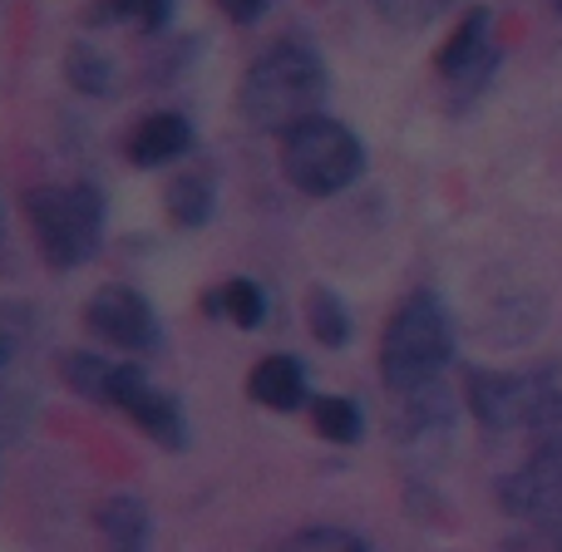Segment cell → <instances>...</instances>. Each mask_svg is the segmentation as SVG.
Instances as JSON below:
<instances>
[{
    "label": "cell",
    "instance_id": "1",
    "mask_svg": "<svg viewBox=\"0 0 562 552\" xmlns=\"http://www.w3.org/2000/svg\"><path fill=\"white\" fill-rule=\"evenodd\" d=\"M326 99V65L301 40H281L257 55L243 75V114L267 134H286Z\"/></svg>",
    "mask_w": 562,
    "mask_h": 552
},
{
    "label": "cell",
    "instance_id": "2",
    "mask_svg": "<svg viewBox=\"0 0 562 552\" xmlns=\"http://www.w3.org/2000/svg\"><path fill=\"white\" fill-rule=\"evenodd\" d=\"M454 356V326H449V311L435 291H415L395 306L380 340V375L390 390L400 395H415L429 390L439 380V370Z\"/></svg>",
    "mask_w": 562,
    "mask_h": 552
},
{
    "label": "cell",
    "instance_id": "3",
    "mask_svg": "<svg viewBox=\"0 0 562 552\" xmlns=\"http://www.w3.org/2000/svg\"><path fill=\"white\" fill-rule=\"evenodd\" d=\"M360 168H366L360 138L326 114H311V119H301L296 128L281 134V173H286V183L306 198L346 193V188L360 178Z\"/></svg>",
    "mask_w": 562,
    "mask_h": 552
},
{
    "label": "cell",
    "instance_id": "4",
    "mask_svg": "<svg viewBox=\"0 0 562 552\" xmlns=\"http://www.w3.org/2000/svg\"><path fill=\"white\" fill-rule=\"evenodd\" d=\"M25 217L35 227V243L49 267L69 272V267L89 262L104 233V198L99 188H35L25 198Z\"/></svg>",
    "mask_w": 562,
    "mask_h": 552
},
{
    "label": "cell",
    "instance_id": "5",
    "mask_svg": "<svg viewBox=\"0 0 562 552\" xmlns=\"http://www.w3.org/2000/svg\"><path fill=\"white\" fill-rule=\"evenodd\" d=\"M85 320H89V330H94L99 340H109L114 350H134V356H144V350L158 346L154 306H148V296H138L134 286H124V281L99 286L85 306Z\"/></svg>",
    "mask_w": 562,
    "mask_h": 552
},
{
    "label": "cell",
    "instance_id": "6",
    "mask_svg": "<svg viewBox=\"0 0 562 552\" xmlns=\"http://www.w3.org/2000/svg\"><path fill=\"white\" fill-rule=\"evenodd\" d=\"M469 405L488 429H514V425H538L548 415V405H553V395H543L533 380L479 370V375H469Z\"/></svg>",
    "mask_w": 562,
    "mask_h": 552
},
{
    "label": "cell",
    "instance_id": "7",
    "mask_svg": "<svg viewBox=\"0 0 562 552\" xmlns=\"http://www.w3.org/2000/svg\"><path fill=\"white\" fill-rule=\"evenodd\" d=\"M498 498L518 518H553L562 508V444H543L528 464H518L504 478Z\"/></svg>",
    "mask_w": 562,
    "mask_h": 552
},
{
    "label": "cell",
    "instance_id": "8",
    "mask_svg": "<svg viewBox=\"0 0 562 552\" xmlns=\"http://www.w3.org/2000/svg\"><path fill=\"white\" fill-rule=\"evenodd\" d=\"M494 69V45H488V10H469L459 30L439 49V75L445 79H479Z\"/></svg>",
    "mask_w": 562,
    "mask_h": 552
},
{
    "label": "cell",
    "instance_id": "9",
    "mask_svg": "<svg viewBox=\"0 0 562 552\" xmlns=\"http://www.w3.org/2000/svg\"><path fill=\"white\" fill-rule=\"evenodd\" d=\"M193 148V124L183 114H148L144 124L128 134V158L138 168H164Z\"/></svg>",
    "mask_w": 562,
    "mask_h": 552
},
{
    "label": "cell",
    "instance_id": "10",
    "mask_svg": "<svg viewBox=\"0 0 562 552\" xmlns=\"http://www.w3.org/2000/svg\"><path fill=\"white\" fill-rule=\"evenodd\" d=\"M247 395L267 409H301L306 405V370L296 356H267L247 375Z\"/></svg>",
    "mask_w": 562,
    "mask_h": 552
},
{
    "label": "cell",
    "instance_id": "11",
    "mask_svg": "<svg viewBox=\"0 0 562 552\" xmlns=\"http://www.w3.org/2000/svg\"><path fill=\"white\" fill-rule=\"evenodd\" d=\"M124 415L134 419L138 429H144L148 439H158L164 449H183V409H178V399L173 395H164V390H154V385H144L134 399L124 405Z\"/></svg>",
    "mask_w": 562,
    "mask_h": 552
},
{
    "label": "cell",
    "instance_id": "12",
    "mask_svg": "<svg viewBox=\"0 0 562 552\" xmlns=\"http://www.w3.org/2000/svg\"><path fill=\"white\" fill-rule=\"evenodd\" d=\"M173 15V0H94L85 10V25H134V30H164Z\"/></svg>",
    "mask_w": 562,
    "mask_h": 552
},
{
    "label": "cell",
    "instance_id": "13",
    "mask_svg": "<svg viewBox=\"0 0 562 552\" xmlns=\"http://www.w3.org/2000/svg\"><path fill=\"white\" fill-rule=\"evenodd\" d=\"M207 311L227 316L233 326H243V330H257L267 320V296H262V286H257V281L233 277V281H223V286L207 296Z\"/></svg>",
    "mask_w": 562,
    "mask_h": 552
},
{
    "label": "cell",
    "instance_id": "14",
    "mask_svg": "<svg viewBox=\"0 0 562 552\" xmlns=\"http://www.w3.org/2000/svg\"><path fill=\"white\" fill-rule=\"evenodd\" d=\"M311 425H316V435L330 439V444H356V439L366 435V415H360V405L346 395L311 399Z\"/></svg>",
    "mask_w": 562,
    "mask_h": 552
},
{
    "label": "cell",
    "instance_id": "15",
    "mask_svg": "<svg viewBox=\"0 0 562 552\" xmlns=\"http://www.w3.org/2000/svg\"><path fill=\"white\" fill-rule=\"evenodd\" d=\"M306 326H311V336L321 340V346H346L350 340V316H346V301L336 296V291H326V286H316L306 296Z\"/></svg>",
    "mask_w": 562,
    "mask_h": 552
},
{
    "label": "cell",
    "instance_id": "16",
    "mask_svg": "<svg viewBox=\"0 0 562 552\" xmlns=\"http://www.w3.org/2000/svg\"><path fill=\"white\" fill-rule=\"evenodd\" d=\"M99 528L119 548H138L148 538V508L138 498H109V504H99Z\"/></svg>",
    "mask_w": 562,
    "mask_h": 552
},
{
    "label": "cell",
    "instance_id": "17",
    "mask_svg": "<svg viewBox=\"0 0 562 552\" xmlns=\"http://www.w3.org/2000/svg\"><path fill=\"white\" fill-rule=\"evenodd\" d=\"M207 213H213V183H207V178L188 173L168 188V217H173L178 227H203Z\"/></svg>",
    "mask_w": 562,
    "mask_h": 552
},
{
    "label": "cell",
    "instance_id": "18",
    "mask_svg": "<svg viewBox=\"0 0 562 552\" xmlns=\"http://www.w3.org/2000/svg\"><path fill=\"white\" fill-rule=\"evenodd\" d=\"M65 75H69V85L79 89V94H109L114 89V59L109 55H99L94 45H75L69 49V59H65Z\"/></svg>",
    "mask_w": 562,
    "mask_h": 552
},
{
    "label": "cell",
    "instance_id": "19",
    "mask_svg": "<svg viewBox=\"0 0 562 552\" xmlns=\"http://www.w3.org/2000/svg\"><path fill=\"white\" fill-rule=\"evenodd\" d=\"M449 0H375V10L385 20H395V25H405V30H419V25H429V20L445 10Z\"/></svg>",
    "mask_w": 562,
    "mask_h": 552
},
{
    "label": "cell",
    "instance_id": "20",
    "mask_svg": "<svg viewBox=\"0 0 562 552\" xmlns=\"http://www.w3.org/2000/svg\"><path fill=\"white\" fill-rule=\"evenodd\" d=\"M291 548H340V552H366V538L346 533V528H301Z\"/></svg>",
    "mask_w": 562,
    "mask_h": 552
},
{
    "label": "cell",
    "instance_id": "21",
    "mask_svg": "<svg viewBox=\"0 0 562 552\" xmlns=\"http://www.w3.org/2000/svg\"><path fill=\"white\" fill-rule=\"evenodd\" d=\"M267 5H272V0H217V10H223L227 20H237V25H252V20H262Z\"/></svg>",
    "mask_w": 562,
    "mask_h": 552
},
{
    "label": "cell",
    "instance_id": "22",
    "mask_svg": "<svg viewBox=\"0 0 562 552\" xmlns=\"http://www.w3.org/2000/svg\"><path fill=\"white\" fill-rule=\"evenodd\" d=\"M0 360H5V340H0Z\"/></svg>",
    "mask_w": 562,
    "mask_h": 552
}]
</instances>
